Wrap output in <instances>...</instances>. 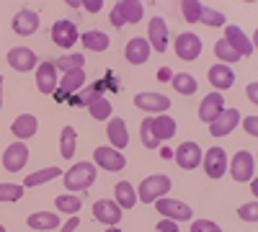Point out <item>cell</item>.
<instances>
[{"mask_svg":"<svg viewBox=\"0 0 258 232\" xmlns=\"http://www.w3.org/2000/svg\"><path fill=\"white\" fill-rule=\"evenodd\" d=\"M191 232H222V229H220V224H214L209 219H197L191 224Z\"/></svg>","mask_w":258,"mask_h":232,"instance_id":"43","label":"cell"},{"mask_svg":"<svg viewBox=\"0 0 258 232\" xmlns=\"http://www.w3.org/2000/svg\"><path fill=\"white\" fill-rule=\"evenodd\" d=\"M155 229H158V232H178V227H176L173 219H160Z\"/></svg>","mask_w":258,"mask_h":232,"instance_id":"44","label":"cell"},{"mask_svg":"<svg viewBox=\"0 0 258 232\" xmlns=\"http://www.w3.org/2000/svg\"><path fill=\"white\" fill-rule=\"evenodd\" d=\"M93 160H96V165H101V168H103V171H111V173L121 171V168L126 165L124 155H121V152H116L114 147H98V150L93 152Z\"/></svg>","mask_w":258,"mask_h":232,"instance_id":"13","label":"cell"},{"mask_svg":"<svg viewBox=\"0 0 258 232\" xmlns=\"http://www.w3.org/2000/svg\"><path fill=\"white\" fill-rule=\"evenodd\" d=\"M253 171H255V163H253V155L248 150H240V152H235L232 163H230V176L235 181H253Z\"/></svg>","mask_w":258,"mask_h":232,"instance_id":"4","label":"cell"},{"mask_svg":"<svg viewBox=\"0 0 258 232\" xmlns=\"http://www.w3.org/2000/svg\"><path fill=\"white\" fill-rule=\"evenodd\" d=\"M83 44H85V49L103 52L106 47H109V36H106L103 31H85L83 34Z\"/></svg>","mask_w":258,"mask_h":232,"instance_id":"33","label":"cell"},{"mask_svg":"<svg viewBox=\"0 0 258 232\" xmlns=\"http://www.w3.org/2000/svg\"><path fill=\"white\" fill-rule=\"evenodd\" d=\"M54 65H57L59 70H64V72H70V70L85 67V59H83V54H68V57H59Z\"/></svg>","mask_w":258,"mask_h":232,"instance_id":"38","label":"cell"},{"mask_svg":"<svg viewBox=\"0 0 258 232\" xmlns=\"http://www.w3.org/2000/svg\"><path fill=\"white\" fill-rule=\"evenodd\" d=\"M59 176H62V171H59V168H44V171H36V173L26 176V181H24V188H34V186H41V183H47V181H54V178H59Z\"/></svg>","mask_w":258,"mask_h":232,"instance_id":"30","label":"cell"},{"mask_svg":"<svg viewBox=\"0 0 258 232\" xmlns=\"http://www.w3.org/2000/svg\"><path fill=\"white\" fill-rule=\"evenodd\" d=\"M83 8L88 11V13H98V11L103 8V3H101V0H85V3H83Z\"/></svg>","mask_w":258,"mask_h":232,"instance_id":"46","label":"cell"},{"mask_svg":"<svg viewBox=\"0 0 258 232\" xmlns=\"http://www.w3.org/2000/svg\"><path fill=\"white\" fill-rule=\"evenodd\" d=\"M209 83L217 91H230L232 83H235V72L227 65H212L209 67Z\"/></svg>","mask_w":258,"mask_h":232,"instance_id":"23","label":"cell"},{"mask_svg":"<svg viewBox=\"0 0 258 232\" xmlns=\"http://www.w3.org/2000/svg\"><path fill=\"white\" fill-rule=\"evenodd\" d=\"M142 13H145V6L140 0H119L109 18L116 29H124V24H137L142 18Z\"/></svg>","mask_w":258,"mask_h":232,"instance_id":"2","label":"cell"},{"mask_svg":"<svg viewBox=\"0 0 258 232\" xmlns=\"http://www.w3.org/2000/svg\"><path fill=\"white\" fill-rule=\"evenodd\" d=\"M238 121H240L238 109H222V114L209 124V134L212 137H225V134H230L235 126H238Z\"/></svg>","mask_w":258,"mask_h":232,"instance_id":"9","label":"cell"},{"mask_svg":"<svg viewBox=\"0 0 258 232\" xmlns=\"http://www.w3.org/2000/svg\"><path fill=\"white\" fill-rule=\"evenodd\" d=\"M29 227L34 229H54L59 227V217L57 214H49V212H36V214H29Z\"/></svg>","mask_w":258,"mask_h":232,"instance_id":"29","label":"cell"},{"mask_svg":"<svg viewBox=\"0 0 258 232\" xmlns=\"http://www.w3.org/2000/svg\"><path fill=\"white\" fill-rule=\"evenodd\" d=\"M78 224H80V219H78V214H73L68 222H64V227H62V232H75L78 229Z\"/></svg>","mask_w":258,"mask_h":232,"instance_id":"47","label":"cell"},{"mask_svg":"<svg viewBox=\"0 0 258 232\" xmlns=\"http://www.w3.org/2000/svg\"><path fill=\"white\" fill-rule=\"evenodd\" d=\"M93 217H96L98 222H103V224H119L121 209H119V204H114V201H109V199H101V201L93 204Z\"/></svg>","mask_w":258,"mask_h":232,"instance_id":"21","label":"cell"},{"mask_svg":"<svg viewBox=\"0 0 258 232\" xmlns=\"http://www.w3.org/2000/svg\"><path fill=\"white\" fill-rule=\"evenodd\" d=\"M150 49L155 52H165L168 49V26H165V18L155 16L150 18Z\"/></svg>","mask_w":258,"mask_h":232,"instance_id":"17","label":"cell"},{"mask_svg":"<svg viewBox=\"0 0 258 232\" xmlns=\"http://www.w3.org/2000/svg\"><path fill=\"white\" fill-rule=\"evenodd\" d=\"M240 219H245V222H255L258 219V201H250V204H245V206H240Z\"/></svg>","mask_w":258,"mask_h":232,"instance_id":"42","label":"cell"},{"mask_svg":"<svg viewBox=\"0 0 258 232\" xmlns=\"http://www.w3.org/2000/svg\"><path fill=\"white\" fill-rule=\"evenodd\" d=\"M173 78V72H170L168 67H160V72H158V80H170Z\"/></svg>","mask_w":258,"mask_h":232,"instance_id":"49","label":"cell"},{"mask_svg":"<svg viewBox=\"0 0 258 232\" xmlns=\"http://www.w3.org/2000/svg\"><path fill=\"white\" fill-rule=\"evenodd\" d=\"M116 204H119V209H132L137 204V194L129 181L116 183Z\"/></svg>","mask_w":258,"mask_h":232,"instance_id":"28","label":"cell"},{"mask_svg":"<svg viewBox=\"0 0 258 232\" xmlns=\"http://www.w3.org/2000/svg\"><path fill=\"white\" fill-rule=\"evenodd\" d=\"M225 41L227 44L238 52L240 57H250L253 54V44H250V39L243 34V29H238V26H227L225 29Z\"/></svg>","mask_w":258,"mask_h":232,"instance_id":"19","label":"cell"},{"mask_svg":"<svg viewBox=\"0 0 258 232\" xmlns=\"http://www.w3.org/2000/svg\"><path fill=\"white\" fill-rule=\"evenodd\" d=\"M153 134H155L158 142L170 139V137L176 134V119H173V116H168V114L155 116V119H153Z\"/></svg>","mask_w":258,"mask_h":232,"instance_id":"25","label":"cell"},{"mask_svg":"<svg viewBox=\"0 0 258 232\" xmlns=\"http://www.w3.org/2000/svg\"><path fill=\"white\" fill-rule=\"evenodd\" d=\"M176 54H178L181 59H186V62L197 59V57L202 54V39H199L197 34H191V31L181 34V36L176 39Z\"/></svg>","mask_w":258,"mask_h":232,"instance_id":"11","label":"cell"},{"mask_svg":"<svg viewBox=\"0 0 258 232\" xmlns=\"http://www.w3.org/2000/svg\"><path fill=\"white\" fill-rule=\"evenodd\" d=\"M140 137H142V144L150 147V150H155V147L160 144V142L155 139V134H153V119H145V121H142V126H140Z\"/></svg>","mask_w":258,"mask_h":232,"instance_id":"41","label":"cell"},{"mask_svg":"<svg viewBox=\"0 0 258 232\" xmlns=\"http://www.w3.org/2000/svg\"><path fill=\"white\" fill-rule=\"evenodd\" d=\"M204 171L209 178H222L227 173V155L222 147H209L204 158Z\"/></svg>","mask_w":258,"mask_h":232,"instance_id":"8","label":"cell"},{"mask_svg":"<svg viewBox=\"0 0 258 232\" xmlns=\"http://www.w3.org/2000/svg\"><path fill=\"white\" fill-rule=\"evenodd\" d=\"M88 109H91V116H93V119H98V121H103V119H111V103L106 101L103 96H101V98H96Z\"/></svg>","mask_w":258,"mask_h":232,"instance_id":"35","label":"cell"},{"mask_svg":"<svg viewBox=\"0 0 258 232\" xmlns=\"http://www.w3.org/2000/svg\"><path fill=\"white\" fill-rule=\"evenodd\" d=\"M245 91H248V98L255 103V101H258V93H255V91H258V83H250V86H248Z\"/></svg>","mask_w":258,"mask_h":232,"instance_id":"48","label":"cell"},{"mask_svg":"<svg viewBox=\"0 0 258 232\" xmlns=\"http://www.w3.org/2000/svg\"><path fill=\"white\" fill-rule=\"evenodd\" d=\"M29 163V150L24 142H16L11 144L8 150L3 152V168L8 173H21V168H24Z\"/></svg>","mask_w":258,"mask_h":232,"instance_id":"7","label":"cell"},{"mask_svg":"<svg viewBox=\"0 0 258 232\" xmlns=\"http://www.w3.org/2000/svg\"><path fill=\"white\" fill-rule=\"evenodd\" d=\"M245 132L253 134V137L258 134V116H248V119H245Z\"/></svg>","mask_w":258,"mask_h":232,"instance_id":"45","label":"cell"},{"mask_svg":"<svg viewBox=\"0 0 258 232\" xmlns=\"http://www.w3.org/2000/svg\"><path fill=\"white\" fill-rule=\"evenodd\" d=\"M36 126H39L36 116H31V114H21V116L13 121L11 132H13L18 139H29V137H34V134H36Z\"/></svg>","mask_w":258,"mask_h":232,"instance_id":"24","label":"cell"},{"mask_svg":"<svg viewBox=\"0 0 258 232\" xmlns=\"http://www.w3.org/2000/svg\"><path fill=\"white\" fill-rule=\"evenodd\" d=\"M158 212L165 214V219H173V222H186L191 219V206L183 204V201H176V199H158Z\"/></svg>","mask_w":258,"mask_h":232,"instance_id":"6","label":"cell"},{"mask_svg":"<svg viewBox=\"0 0 258 232\" xmlns=\"http://www.w3.org/2000/svg\"><path fill=\"white\" fill-rule=\"evenodd\" d=\"M0 232H6V227H3V224H0Z\"/></svg>","mask_w":258,"mask_h":232,"instance_id":"52","label":"cell"},{"mask_svg":"<svg viewBox=\"0 0 258 232\" xmlns=\"http://www.w3.org/2000/svg\"><path fill=\"white\" fill-rule=\"evenodd\" d=\"M173 158L183 171H194L202 163V147L197 142H181L178 150H173Z\"/></svg>","mask_w":258,"mask_h":232,"instance_id":"5","label":"cell"},{"mask_svg":"<svg viewBox=\"0 0 258 232\" xmlns=\"http://www.w3.org/2000/svg\"><path fill=\"white\" fill-rule=\"evenodd\" d=\"M106 232H121V229H116V227H111V229H106Z\"/></svg>","mask_w":258,"mask_h":232,"instance_id":"51","label":"cell"},{"mask_svg":"<svg viewBox=\"0 0 258 232\" xmlns=\"http://www.w3.org/2000/svg\"><path fill=\"white\" fill-rule=\"evenodd\" d=\"M96 98H101V86H91V88H85V91H83V93H78L70 103H73V106H91V103H93Z\"/></svg>","mask_w":258,"mask_h":232,"instance_id":"36","label":"cell"},{"mask_svg":"<svg viewBox=\"0 0 258 232\" xmlns=\"http://www.w3.org/2000/svg\"><path fill=\"white\" fill-rule=\"evenodd\" d=\"M8 65L16 70V72H29L36 67V54L29 49V47H13L8 52Z\"/></svg>","mask_w":258,"mask_h":232,"instance_id":"14","label":"cell"},{"mask_svg":"<svg viewBox=\"0 0 258 232\" xmlns=\"http://www.w3.org/2000/svg\"><path fill=\"white\" fill-rule=\"evenodd\" d=\"M57 209H59V212L62 214H78L80 212V209H83V199L80 196H75V194H62V196H57Z\"/></svg>","mask_w":258,"mask_h":232,"instance_id":"32","label":"cell"},{"mask_svg":"<svg viewBox=\"0 0 258 232\" xmlns=\"http://www.w3.org/2000/svg\"><path fill=\"white\" fill-rule=\"evenodd\" d=\"M39 29V13L31 11V8H21L16 16H13V31L21 34V36H31L34 31Z\"/></svg>","mask_w":258,"mask_h":232,"instance_id":"15","label":"cell"},{"mask_svg":"<svg viewBox=\"0 0 258 232\" xmlns=\"http://www.w3.org/2000/svg\"><path fill=\"white\" fill-rule=\"evenodd\" d=\"M214 54H217V57H220L222 62H227V65H232V62H238V59H240V54L235 52V49H232V47L227 44L225 39H220L217 44H214Z\"/></svg>","mask_w":258,"mask_h":232,"instance_id":"37","label":"cell"},{"mask_svg":"<svg viewBox=\"0 0 258 232\" xmlns=\"http://www.w3.org/2000/svg\"><path fill=\"white\" fill-rule=\"evenodd\" d=\"M52 41L59 49H70L78 41V29H75L73 21H57L52 26Z\"/></svg>","mask_w":258,"mask_h":232,"instance_id":"10","label":"cell"},{"mask_svg":"<svg viewBox=\"0 0 258 232\" xmlns=\"http://www.w3.org/2000/svg\"><path fill=\"white\" fill-rule=\"evenodd\" d=\"M109 139L114 144V150H124L129 144V134H126V124L124 119H109Z\"/></svg>","mask_w":258,"mask_h":232,"instance_id":"26","label":"cell"},{"mask_svg":"<svg viewBox=\"0 0 258 232\" xmlns=\"http://www.w3.org/2000/svg\"><path fill=\"white\" fill-rule=\"evenodd\" d=\"M36 88L41 93H54L57 91V65L54 62H41L36 70Z\"/></svg>","mask_w":258,"mask_h":232,"instance_id":"18","label":"cell"},{"mask_svg":"<svg viewBox=\"0 0 258 232\" xmlns=\"http://www.w3.org/2000/svg\"><path fill=\"white\" fill-rule=\"evenodd\" d=\"M170 83H173V88L181 93V96H194L197 93V78L188 75V72H178L170 78Z\"/></svg>","mask_w":258,"mask_h":232,"instance_id":"31","label":"cell"},{"mask_svg":"<svg viewBox=\"0 0 258 232\" xmlns=\"http://www.w3.org/2000/svg\"><path fill=\"white\" fill-rule=\"evenodd\" d=\"M21 196H24V186L0 183V201H18Z\"/></svg>","mask_w":258,"mask_h":232,"instance_id":"40","label":"cell"},{"mask_svg":"<svg viewBox=\"0 0 258 232\" xmlns=\"http://www.w3.org/2000/svg\"><path fill=\"white\" fill-rule=\"evenodd\" d=\"M202 8H204V3H199V0H183L181 3V13L188 24H197L199 16H202Z\"/></svg>","mask_w":258,"mask_h":232,"instance_id":"34","label":"cell"},{"mask_svg":"<svg viewBox=\"0 0 258 232\" xmlns=\"http://www.w3.org/2000/svg\"><path fill=\"white\" fill-rule=\"evenodd\" d=\"M75 142H78V132L73 129V126H64L62 134H59V155L64 160H70L75 155Z\"/></svg>","mask_w":258,"mask_h":232,"instance_id":"27","label":"cell"},{"mask_svg":"<svg viewBox=\"0 0 258 232\" xmlns=\"http://www.w3.org/2000/svg\"><path fill=\"white\" fill-rule=\"evenodd\" d=\"M150 41L147 39H142V36H137V39H129V44H126V49H124V54H126V62H132V65H145V62L150 59Z\"/></svg>","mask_w":258,"mask_h":232,"instance_id":"20","label":"cell"},{"mask_svg":"<svg viewBox=\"0 0 258 232\" xmlns=\"http://www.w3.org/2000/svg\"><path fill=\"white\" fill-rule=\"evenodd\" d=\"M225 109V103H222V93H209L204 101H202V106H199V119L204 124H212L214 119H217Z\"/></svg>","mask_w":258,"mask_h":232,"instance_id":"22","label":"cell"},{"mask_svg":"<svg viewBox=\"0 0 258 232\" xmlns=\"http://www.w3.org/2000/svg\"><path fill=\"white\" fill-rule=\"evenodd\" d=\"M170 191V178L168 176H147L140 186V194L137 199L145 204H155L158 199H163Z\"/></svg>","mask_w":258,"mask_h":232,"instance_id":"3","label":"cell"},{"mask_svg":"<svg viewBox=\"0 0 258 232\" xmlns=\"http://www.w3.org/2000/svg\"><path fill=\"white\" fill-rule=\"evenodd\" d=\"M96 181V165L93 163H75L68 173H64V188L68 191H85Z\"/></svg>","mask_w":258,"mask_h":232,"instance_id":"1","label":"cell"},{"mask_svg":"<svg viewBox=\"0 0 258 232\" xmlns=\"http://www.w3.org/2000/svg\"><path fill=\"white\" fill-rule=\"evenodd\" d=\"M83 83H85V70H83V67H80V70H70V72H64V75H62V83H59L57 91H54V96H57L59 101L70 98L75 91H80V88H83Z\"/></svg>","mask_w":258,"mask_h":232,"instance_id":"12","label":"cell"},{"mask_svg":"<svg viewBox=\"0 0 258 232\" xmlns=\"http://www.w3.org/2000/svg\"><path fill=\"white\" fill-rule=\"evenodd\" d=\"M0 109H3V78H0Z\"/></svg>","mask_w":258,"mask_h":232,"instance_id":"50","label":"cell"},{"mask_svg":"<svg viewBox=\"0 0 258 232\" xmlns=\"http://www.w3.org/2000/svg\"><path fill=\"white\" fill-rule=\"evenodd\" d=\"M199 21L202 24H207L209 29H214V26H225V16L220 13V11H214V8H202V16H199Z\"/></svg>","mask_w":258,"mask_h":232,"instance_id":"39","label":"cell"},{"mask_svg":"<svg viewBox=\"0 0 258 232\" xmlns=\"http://www.w3.org/2000/svg\"><path fill=\"white\" fill-rule=\"evenodd\" d=\"M135 106L142 109V111L160 114V111H168L170 109V98L168 96H160V93H137L135 96Z\"/></svg>","mask_w":258,"mask_h":232,"instance_id":"16","label":"cell"}]
</instances>
